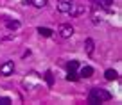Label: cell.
Returning <instances> with one entry per match:
<instances>
[{"label": "cell", "instance_id": "1", "mask_svg": "<svg viewBox=\"0 0 122 105\" xmlns=\"http://www.w3.org/2000/svg\"><path fill=\"white\" fill-rule=\"evenodd\" d=\"M111 100V93L102 87H93L90 91V96H88V101L90 103H101V101H108Z\"/></svg>", "mask_w": 122, "mask_h": 105}, {"label": "cell", "instance_id": "2", "mask_svg": "<svg viewBox=\"0 0 122 105\" xmlns=\"http://www.w3.org/2000/svg\"><path fill=\"white\" fill-rule=\"evenodd\" d=\"M84 11H86V7H84L83 4H74L72 2V5H70V9H68V14L72 16V18H77V16H81Z\"/></svg>", "mask_w": 122, "mask_h": 105}, {"label": "cell", "instance_id": "3", "mask_svg": "<svg viewBox=\"0 0 122 105\" xmlns=\"http://www.w3.org/2000/svg\"><path fill=\"white\" fill-rule=\"evenodd\" d=\"M13 71H15V62L13 61H7V62H4L0 66V75H4V77L13 75Z\"/></svg>", "mask_w": 122, "mask_h": 105}, {"label": "cell", "instance_id": "4", "mask_svg": "<svg viewBox=\"0 0 122 105\" xmlns=\"http://www.w3.org/2000/svg\"><path fill=\"white\" fill-rule=\"evenodd\" d=\"M72 34H74V27H72V25H68V23L59 25V36H61L63 39H68Z\"/></svg>", "mask_w": 122, "mask_h": 105}, {"label": "cell", "instance_id": "5", "mask_svg": "<svg viewBox=\"0 0 122 105\" xmlns=\"http://www.w3.org/2000/svg\"><path fill=\"white\" fill-rule=\"evenodd\" d=\"M70 5H72V0H59V2H57V11L59 13H68Z\"/></svg>", "mask_w": 122, "mask_h": 105}, {"label": "cell", "instance_id": "6", "mask_svg": "<svg viewBox=\"0 0 122 105\" xmlns=\"http://www.w3.org/2000/svg\"><path fill=\"white\" fill-rule=\"evenodd\" d=\"M84 48H86V53H88V55H92V53H93V50H95V41H93L92 38H88L86 41H84Z\"/></svg>", "mask_w": 122, "mask_h": 105}, {"label": "cell", "instance_id": "7", "mask_svg": "<svg viewBox=\"0 0 122 105\" xmlns=\"http://www.w3.org/2000/svg\"><path fill=\"white\" fill-rule=\"evenodd\" d=\"M81 77H84V79H90L92 75H93V68L92 66H83L81 68V71H79Z\"/></svg>", "mask_w": 122, "mask_h": 105}, {"label": "cell", "instance_id": "8", "mask_svg": "<svg viewBox=\"0 0 122 105\" xmlns=\"http://www.w3.org/2000/svg\"><path fill=\"white\" fill-rule=\"evenodd\" d=\"M5 27L9 30H16V29H20V22L18 20H5Z\"/></svg>", "mask_w": 122, "mask_h": 105}, {"label": "cell", "instance_id": "9", "mask_svg": "<svg viewBox=\"0 0 122 105\" xmlns=\"http://www.w3.org/2000/svg\"><path fill=\"white\" fill-rule=\"evenodd\" d=\"M38 34L43 36V38H50V36H52V30H50L49 27H38Z\"/></svg>", "mask_w": 122, "mask_h": 105}, {"label": "cell", "instance_id": "10", "mask_svg": "<svg viewBox=\"0 0 122 105\" xmlns=\"http://www.w3.org/2000/svg\"><path fill=\"white\" fill-rule=\"evenodd\" d=\"M104 77H106V80H117L118 79V73L115 71V70H106Z\"/></svg>", "mask_w": 122, "mask_h": 105}, {"label": "cell", "instance_id": "11", "mask_svg": "<svg viewBox=\"0 0 122 105\" xmlns=\"http://www.w3.org/2000/svg\"><path fill=\"white\" fill-rule=\"evenodd\" d=\"M95 2L101 5V7H104V9H110L111 4H113V0H95Z\"/></svg>", "mask_w": 122, "mask_h": 105}, {"label": "cell", "instance_id": "12", "mask_svg": "<svg viewBox=\"0 0 122 105\" xmlns=\"http://www.w3.org/2000/svg\"><path fill=\"white\" fill-rule=\"evenodd\" d=\"M29 4H32L34 7H45L47 0H29Z\"/></svg>", "mask_w": 122, "mask_h": 105}, {"label": "cell", "instance_id": "13", "mask_svg": "<svg viewBox=\"0 0 122 105\" xmlns=\"http://www.w3.org/2000/svg\"><path fill=\"white\" fill-rule=\"evenodd\" d=\"M45 80H47V86H49V87L54 86V77H52V73H50V71L45 73Z\"/></svg>", "mask_w": 122, "mask_h": 105}, {"label": "cell", "instance_id": "14", "mask_svg": "<svg viewBox=\"0 0 122 105\" xmlns=\"http://www.w3.org/2000/svg\"><path fill=\"white\" fill-rule=\"evenodd\" d=\"M66 68H68V70H72V71H76L77 68H79V62H77V61H70V62L66 64Z\"/></svg>", "mask_w": 122, "mask_h": 105}, {"label": "cell", "instance_id": "15", "mask_svg": "<svg viewBox=\"0 0 122 105\" xmlns=\"http://www.w3.org/2000/svg\"><path fill=\"white\" fill-rule=\"evenodd\" d=\"M77 79H79V77H77V73H76V71H72V70H68V75H66V80H72V82H74V80H77Z\"/></svg>", "mask_w": 122, "mask_h": 105}, {"label": "cell", "instance_id": "16", "mask_svg": "<svg viewBox=\"0 0 122 105\" xmlns=\"http://www.w3.org/2000/svg\"><path fill=\"white\" fill-rule=\"evenodd\" d=\"M9 103H11V98H7V96L0 98V105H9Z\"/></svg>", "mask_w": 122, "mask_h": 105}]
</instances>
